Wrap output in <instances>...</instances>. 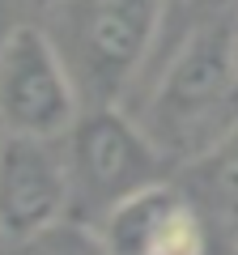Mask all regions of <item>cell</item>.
<instances>
[{"instance_id":"obj_9","label":"cell","mask_w":238,"mask_h":255,"mask_svg":"<svg viewBox=\"0 0 238 255\" xmlns=\"http://www.w3.org/2000/svg\"><path fill=\"white\" fill-rule=\"evenodd\" d=\"M13 251H17V243H13V238L0 230V255H13Z\"/></svg>"},{"instance_id":"obj_8","label":"cell","mask_w":238,"mask_h":255,"mask_svg":"<svg viewBox=\"0 0 238 255\" xmlns=\"http://www.w3.org/2000/svg\"><path fill=\"white\" fill-rule=\"evenodd\" d=\"M13 255H111V251L102 247V238H98L94 226L68 217V221H60V226H51V230H43V234L17 243Z\"/></svg>"},{"instance_id":"obj_6","label":"cell","mask_w":238,"mask_h":255,"mask_svg":"<svg viewBox=\"0 0 238 255\" xmlns=\"http://www.w3.org/2000/svg\"><path fill=\"white\" fill-rule=\"evenodd\" d=\"M73 217L64 136H9L0 132V230L13 243L43 234Z\"/></svg>"},{"instance_id":"obj_10","label":"cell","mask_w":238,"mask_h":255,"mask_svg":"<svg viewBox=\"0 0 238 255\" xmlns=\"http://www.w3.org/2000/svg\"><path fill=\"white\" fill-rule=\"evenodd\" d=\"M234 43H238V21H234Z\"/></svg>"},{"instance_id":"obj_1","label":"cell","mask_w":238,"mask_h":255,"mask_svg":"<svg viewBox=\"0 0 238 255\" xmlns=\"http://www.w3.org/2000/svg\"><path fill=\"white\" fill-rule=\"evenodd\" d=\"M140 128L170 166H187L238 128V43L234 26L196 30L162 68Z\"/></svg>"},{"instance_id":"obj_2","label":"cell","mask_w":238,"mask_h":255,"mask_svg":"<svg viewBox=\"0 0 238 255\" xmlns=\"http://www.w3.org/2000/svg\"><path fill=\"white\" fill-rule=\"evenodd\" d=\"M166 0H43V34L60 51L81 107H115L140 73Z\"/></svg>"},{"instance_id":"obj_3","label":"cell","mask_w":238,"mask_h":255,"mask_svg":"<svg viewBox=\"0 0 238 255\" xmlns=\"http://www.w3.org/2000/svg\"><path fill=\"white\" fill-rule=\"evenodd\" d=\"M68 179H73V221L98 226L115 204L170 179V162L149 140L136 115L115 107H81L64 136Z\"/></svg>"},{"instance_id":"obj_4","label":"cell","mask_w":238,"mask_h":255,"mask_svg":"<svg viewBox=\"0 0 238 255\" xmlns=\"http://www.w3.org/2000/svg\"><path fill=\"white\" fill-rule=\"evenodd\" d=\"M94 230L111 255H238V230L204 213L179 179L149 183Z\"/></svg>"},{"instance_id":"obj_7","label":"cell","mask_w":238,"mask_h":255,"mask_svg":"<svg viewBox=\"0 0 238 255\" xmlns=\"http://www.w3.org/2000/svg\"><path fill=\"white\" fill-rule=\"evenodd\" d=\"M179 183L204 213H213L230 230H238V128L226 140H217L209 153L179 166Z\"/></svg>"},{"instance_id":"obj_5","label":"cell","mask_w":238,"mask_h":255,"mask_svg":"<svg viewBox=\"0 0 238 255\" xmlns=\"http://www.w3.org/2000/svg\"><path fill=\"white\" fill-rule=\"evenodd\" d=\"M81 115V94L43 26H13L0 38V132L68 136Z\"/></svg>"}]
</instances>
